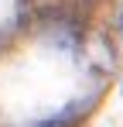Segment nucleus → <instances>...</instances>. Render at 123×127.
I'll list each match as a JSON object with an SVG mask.
<instances>
[{
	"instance_id": "f03ea898",
	"label": "nucleus",
	"mask_w": 123,
	"mask_h": 127,
	"mask_svg": "<svg viewBox=\"0 0 123 127\" xmlns=\"http://www.w3.org/2000/svg\"><path fill=\"white\" fill-rule=\"evenodd\" d=\"M120 34H123V7H120Z\"/></svg>"
},
{
	"instance_id": "f257e3e1",
	"label": "nucleus",
	"mask_w": 123,
	"mask_h": 127,
	"mask_svg": "<svg viewBox=\"0 0 123 127\" xmlns=\"http://www.w3.org/2000/svg\"><path fill=\"white\" fill-rule=\"evenodd\" d=\"M92 106H96L92 100H79V103H72L68 110H62L58 117H51V120H41V124H34V127H75L82 117L92 110Z\"/></svg>"
},
{
	"instance_id": "7ed1b4c3",
	"label": "nucleus",
	"mask_w": 123,
	"mask_h": 127,
	"mask_svg": "<svg viewBox=\"0 0 123 127\" xmlns=\"http://www.w3.org/2000/svg\"><path fill=\"white\" fill-rule=\"evenodd\" d=\"M20 3H24V0H20Z\"/></svg>"
}]
</instances>
